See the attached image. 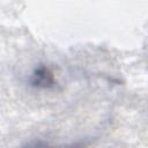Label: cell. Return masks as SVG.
Masks as SVG:
<instances>
[{
	"instance_id": "6da1fadb",
	"label": "cell",
	"mask_w": 148,
	"mask_h": 148,
	"mask_svg": "<svg viewBox=\"0 0 148 148\" xmlns=\"http://www.w3.org/2000/svg\"><path fill=\"white\" fill-rule=\"evenodd\" d=\"M31 83H34L35 86H38V87H40V86L46 87V84L53 83V75L47 68L39 67L31 75Z\"/></svg>"
}]
</instances>
